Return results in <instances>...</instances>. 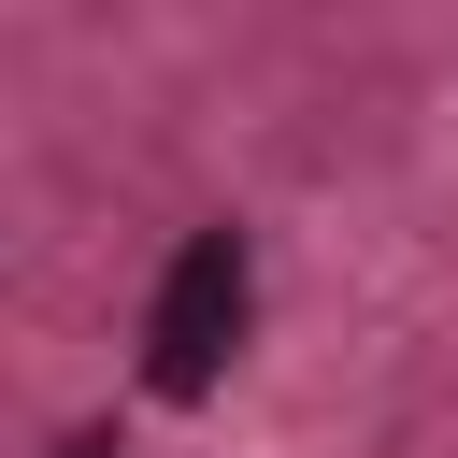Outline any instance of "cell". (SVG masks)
Here are the masks:
<instances>
[{
	"label": "cell",
	"mask_w": 458,
	"mask_h": 458,
	"mask_svg": "<svg viewBox=\"0 0 458 458\" xmlns=\"http://www.w3.org/2000/svg\"><path fill=\"white\" fill-rule=\"evenodd\" d=\"M57 458H114V429H72V444H57Z\"/></svg>",
	"instance_id": "2"
},
{
	"label": "cell",
	"mask_w": 458,
	"mask_h": 458,
	"mask_svg": "<svg viewBox=\"0 0 458 458\" xmlns=\"http://www.w3.org/2000/svg\"><path fill=\"white\" fill-rule=\"evenodd\" d=\"M243 315H258L243 229H186L172 272H157V301H143V386H157V401H200V386L243 358Z\"/></svg>",
	"instance_id": "1"
}]
</instances>
